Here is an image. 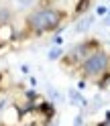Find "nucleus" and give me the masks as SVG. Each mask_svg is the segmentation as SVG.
<instances>
[{"instance_id": "4", "label": "nucleus", "mask_w": 110, "mask_h": 126, "mask_svg": "<svg viewBox=\"0 0 110 126\" xmlns=\"http://www.w3.org/2000/svg\"><path fill=\"white\" fill-rule=\"evenodd\" d=\"M20 110L17 108V106H8L4 110V114H2V124H6V126H14L18 120H20Z\"/></svg>"}, {"instance_id": "10", "label": "nucleus", "mask_w": 110, "mask_h": 126, "mask_svg": "<svg viewBox=\"0 0 110 126\" xmlns=\"http://www.w3.org/2000/svg\"><path fill=\"white\" fill-rule=\"evenodd\" d=\"M0 79H2V75H0Z\"/></svg>"}, {"instance_id": "1", "label": "nucleus", "mask_w": 110, "mask_h": 126, "mask_svg": "<svg viewBox=\"0 0 110 126\" xmlns=\"http://www.w3.org/2000/svg\"><path fill=\"white\" fill-rule=\"evenodd\" d=\"M65 18L63 10L57 8H39L35 10L31 16L27 18V27L33 31L35 35H43V33H51L55 31Z\"/></svg>"}, {"instance_id": "2", "label": "nucleus", "mask_w": 110, "mask_h": 126, "mask_svg": "<svg viewBox=\"0 0 110 126\" xmlns=\"http://www.w3.org/2000/svg\"><path fill=\"white\" fill-rule=\"evenodd\" d=\"M108 65H110V57L104 51L98 49V51H94L92 55L86 57V61L82 63V73L88 79H100L108 71Z\"/></svg>"}, {"instance_id": "8", "label": "nucleus", "mask_w": 110, "mask_h": 126, "mask_svg": "<svg viewBox=\"0 0 110 126\" xmlns=\"http://www.w3.org/2000/svg\"><path fill=\"white\" fill-rule=\"evenodd\" d=\"M59 57H61V49H59V47L51 49V53H49V59H51V61H55V59H59Z\"/></svg>"}, {"instance_id": "5", "label": "nucleus", "mask_w": 110, "mask_h": 126, "mask_svg": "<svg viewBox=\"0 0 110 126\" xmlns=\"http://www.w3.org/2000/svg\"><path fill=\"white\" fill-rule=\"evenodd\" d=\"M12 39H14V27L10 22H2L0 25V45H8L12 43Z\"/></svg>"}, {"instance_id": "9", "label": "nucleus", "mask_w": 110, "mask_h": 126, "mask_svg": "<svg viewBox=\"0 0 110 126\" xmlns=\"http://www.w3.org/2000/svg\"><path fill=\"white\" fill-rule=\"evenodd\" d=\"M98 14H106V8H104V6H98Z\"/></svg>"}, {"instance_id": "6", "label": "nucleus", "mask_w": 110, "mask_h": 126, "mask_svg": "<svg viewBox=\"0 0 110 126\" xmlns=\"http://www.w3.org/2000/svg\"><path fill=\"white\" fill-rule=\"evenodd\" d=\"M90 4H92V0H77V4H75V14H77V16L84 14L86 10L90 8Z\"/></svg>"}, {"instance_id": "7", "label": "nucleus", "mask_w": 110, "mask_h": 126, "mask_svg": "<svg viewBox=\"0 0 110 126\" xmlns=\"http://www.w3.org/2000/svg\"><path fill=\"white\" fill-rule=\"evenodd\" d=\"M92 25V16H88V18H84V20H80V25H77V31H86Z\"/></svg>"}, {"instance_id": "3", "label": "nucleus", "mask_w": 110, "mask_h": 126, "mask_svg": "<svg viewBox=\"0 0 110 126\" xmlns=\"http://www.w3.org/2000/svg\"><path fill=\"white\" fill-rule=\"evenodd\" d=\"M98 49H100V43L98 41H86L82 45L73 47V49L63 57V63H65V65H80V63L86 61L88 55H92L94 51H98Z\"/></svg>"}]
</instances>
